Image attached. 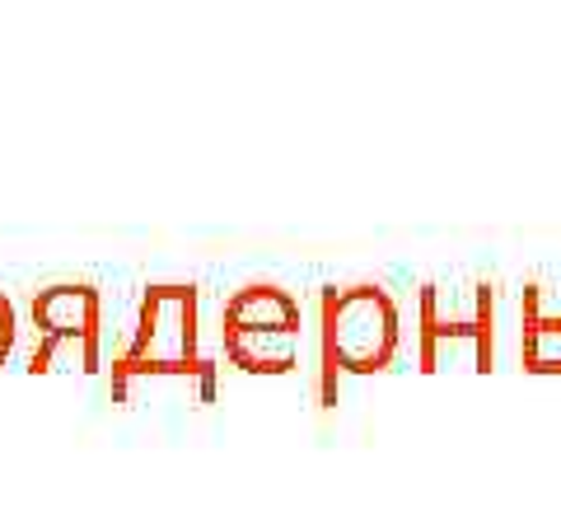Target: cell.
<instances>
[{
    "instance_id": "6da1fadb",
    "label": "cell",
    "mask_w": 561,
    "mask_h": 505,
    "mask_svg": "<svg viewBox=\"0 0 561 505\" xmlns=\"http://www.w3.org/2000/svg\"><path fill=\"white\" fill-rule=\"evenodd\" d=\"M202 300L192 282H154L140 295V313L131 328V342L117 352L108 393L113 403H127L136 379H183L197 385L202 403H216V365L202 356Z\"/></svg>"
},
{
    "instance_id": "3957f363",
    "label": "cell",
    "mask_w": 561,
    "mask_h": 505,
    "mask_svg": "<svg viewBox=\"0 0 561 505\" xmlns=\"http://www.w3.org/2000/svg\"><path fill=\"white\" fill-rule=\"evenodd\" d=\"M220 342L243 375H290L305 346V309L286 286L249 282L220 309Z\"/></svg>"
},
{
    "instance_id": "5b68a950",
    "label": "cell",
    "mask_w": 561,
    "mask_h": 505,
    "mask_svg": "<svg viewBox=\"0 0 561 505\" xmlns=\"http://www.w3.org/2000/svg\"><path fill=\"white\" fill-rule=\"evenodd\" d=\"M524 356L534 370H561V319H534L524 337Z\"/></svg>"
},
{
    "instance_id": "7a4b0ae2",
    "label": "cell",
    "mask_w": 561,
    "mask_h": 505,
    "mask_svg": "<svg viewBox=\"0 0 561 505\" xmlns=\"http://www.w3.org/2000/svg\"><path fill=\"white\" fill-rule=\"evenodd\" d=\"M402 342L393 295L375 282L328 286L319 300V356H323V408L337 403V375L389 370Z\"/></svg>"
},
{
    "instance_id": "8992f818",
    "label": "cell",
    "mask_w": 561,
    "mask_h": 505,
    "mask_svg": "<svg viewBox=\"0 0 561 505\" xmlns=\"http://www.w3.org/2000/svg\"><path fill=\"white\" fill-rule=\"evenodd\" d=\"M14 342H20V313H14V300L0 290V365L10 360Z\"/></svg>"
},
{
    "instance_id": "277c9868",
    "label": "cell",
    "mask_w": 561,
    "mask_h": 505,
    "mask_svg": "<svg viewBox=\"0 0 561 505\" xmlns=\"http://www.w3.org/2000/svg\"><path fill=\"white\" fill-rule=\"evenodd\" d=\"M33 328H38V346L28 356V375H51L61 360L80 365L84 375H94L103 356V300L90 282H51L33 290Z\"/></svg>"
}]
</instances>
